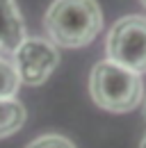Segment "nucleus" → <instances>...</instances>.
Instances as JSON below:
<instances>
[{"instance_id":"nucleus-3","label":"nucleus","mask_w":146,"mask_h":148,"mask_svg":"<svg viewBox=\"0 0 146 148\" xmlns=\"http://www.w3.org/2000/svg\"><path fill=\"white\" fill-rule=\"evenodd\" d=\"M107 59L135 73L146 71V16H123L107 32Z\"/></svg>"},{"instance_id":"nucleus-5","label":"nucleus","mask_w":146,"mask_h":148,"mask_svg":"<svg viewBox=\"0 0 146 148\" xmlns=\"http://www.w3.org/2000/svg\"><path fill=\"white\" fill-rule=\"evenodd\" d=\"M25 39V25L14 0H0V50L14 53Z\"/></svg>"},{"instance_id":"nucleus-8","label":"nucleus","mask_w":146,"mask_h":148,"mask_svg":"<svg viewBox=\"0 0 146 148\" xmlns=\"http://www.w3.org/2000/svg\"><path fill=\"white\" fill-rule=\"evenodd\" d=\"M28 148H75V146H73V141H69L62 134H43V137L34 139L32 144H28Z\"/></svg>"},{"instance_id":"nucleus-6","label":"nucleus","mask_w":146,"mask_h":148,"mask_svg":"<svg viewBox=\"0 0 146 148\" xmlns=\"http://www.w3.org/2000/svg\"><path fill=\"white\" fill-rule=\"evenodd\" d=\"M28 119V112L23 103L16 98H0V139L12 137L14 132L23 128Z\"/></svg>"},{"instance_id":"nucleus-11","label":"nucleus","mask_w":146,"mask_h":148,"mask_svg":"<svg viewBox=\"0 0 146 148\" xmlns=\"http://www.w3.org/2000/svg\"><path fill=\"white\" fill-rule=\"evenodd\" d=\"M144 116H146V107H144Z\"/></svg>"},{"instance_id":"nucleus-7","label":"nucleus","mask_w":146,"mask_h":148,"mask_svg":"<svg viewBox=\"0 0 146 148\" xmlns=\"http://www.w3.org/2000/svg\"><path fill=\"white\" fill-rule=\"evenodd\" d=\"M21 89V77L12 62L0 57V98H16Z\"/></svg>"},{"instance_id":"nucleus-4","label":"nucleus","mask_w":146,"mask_h":148,"mask_svg":"<svg viewBox=\"0 0 146 148\" xmlns=\"http://www.w3.org/2000/svg\"><path fill=\"white\" fill-rule=\"evenodd\" d=\"M12 55H14L12 64L21 77V84H28V87L43 84L59 62L57 46L41 37H25Z\"/></svg>"},{"instance_id":"nucleus-2","label":"nucleus","mask_w":146,"mask_h":148,"mask_svg":"<svg viewBox=\"0 0 146 148\" xmlns=\"http://www.w3.org/2000/svg\"><path fill=\"white\" fill-rule=\"evenodd\" d=\"M89 93L101 110L123 114L144 100V82L139 73L105 59L91 69Z\"/></svg>"},{"instance_id":"nucleus-9","label":"nucleus","mask_w":146,"mask_h":148,"mask_svg":"<svg viewBox=\"0 0 146 148\" xmlns=\"http://www.w3.org/2000/svg\"><path fill=\"white\" fill-rule=\"evenodd\" d=\"M139 148H146V134H144V139H142V146Z\"/></svg>"},{"instance_id":"nucleus-1","label":"nucleus","mask_w":146,"mask_h":148,"mask_svg":"<svg viewBox=\"0 0 146 148\" xmlns=\"http://www.w3.org/2000/svg\"><path fill=\"white\" fill-rule=\"evenodd\" d=\"M43 27L59 48H85L103 30V12L96 0H55L46 9Z\"/></svg>"},{"instance_id":"nucleus-10","label":"nucleus","mask_w":146,"mask_h":148,"mask_svg":"<svg viewBox=\"0 0 146 148\" xmlns=\"http://www.w3.org/2000/svg\"><path fill=\"white\" fill-rule=\"evenodd\" d=\"M142 5H144V7H146V0H142Z\"/></svg>"}]
</instances>
